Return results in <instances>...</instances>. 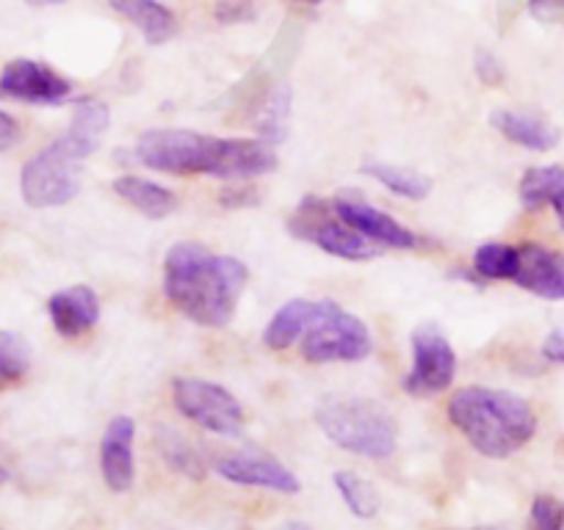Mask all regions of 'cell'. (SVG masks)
Returning <instances> with one entry per match:
<instances>
[{
    "mask_svg": "<svg viewBox=\"0 0 564 530\" xmlns=\"http://www.w3.org/2000/svg\"><path fill=\"white\" fill-rule=\"evenodd\" d=\"M135 158L164 175H208L221 180H252L276 169V155L263 139H219L181 128L141 133Z\"/></svg>",
    "mask_w": 564,
    "mask_h": 530,
    "instance_id": "1",
    "label": "cell"
},
{
    "mask_svg": "<svg viewBox=\"0 0 564 530\" xmlns=\"http://www.w3.org/2000/svg\"><path fill=\"white\" fill-rule=\"evenodd\" d=\"M247 279L241 260L214 254L199 243H175L164 257V296L199 327H227Z\"/></svg>",
    "mask_w": 564,
    "mask_h": 530,
    "instance_id": "2",
    "label": "cell"
},
{
    "mask_svg": "<svg viewBox=\"0 0 564 530\" xmlns=\"http://www.w3.org/2000/svg\"><path fill=\"white\" fill-rule=\"evenodd\" d=\"M111 124L106 102L80 100L67 133L36 153L20 175V191L31 208H58L80 194V166L100 147L102 133Z\"/></svg>",
    "mask_w": 564,
    "mask_h": 530,
    "instance_id": "3",
    "label": "cell"
},
{
    "mask_svg": "<svg viewBox=\"0 0 564 530\" xmlns=\"http://www.w3.org/2000/svg\"><path fill=\"white\" fill-rule=\"evenodd\" d=\"M448 420L487 459L512 456L536 434L531 404L509 389L463 387L448 401Z\"/></svg>",
    "mask_w": 564,
    "mask_h": 530,
    "instance_id": "4",
    "label": "cell"
},
{
    "mask_svg": "<svg viewBox=\"0 0 564 530\" xmlns=\"http://www.w3.org/2000/svg\"><path fill=\"white\" fill-rule=\"evenodd\" d=\"M316 423L327 440L355 456L382 462L395 453L393 418L368 398H327L318 404Z\"/></svg>",
    "mask_w": 564,
    "mask_h": 530,
    "instance_id": "5",
    "label": "cell"
},
{
    "mask_svg": "<svg viewBox=\"0 0 564 530\" xmlns=\"http://www.w3.org/2000/svg\"><path fill=\"white\" fill-rule=\"evenodd\" d=\"M373 351L371 329L335 301H318L316 318L302 340V356L313 365L324 362H362Z\"/></svg>",
    "mask_w": 564,
    "mask_h": 530,
    "instance_id": "6",
    "label": "cell"
},
{
    "mask_svg": "<svg viewBox=\"0 0 564 530\" xmlns=\"http://www.w3.org/2000/svg\"><path fill=\"white\" fill-rule=\"evenodd\" d=\"M289 230L294 232L300 241L313 243L322 252L333 254L340 260H371L377 257V249L368 238H362L360 232L351 230L335 208L318 197L302 199V205L296 208V213L291 216Z\"/></svg>",
    "mask_w": 564,
    "mask_h": 530,
    "instance_id": "7",
    "label": "cell"
},
{
    "mask_svg": "<svg viewBox=\"0 0 564 530\" xmlns=\"http://www.w3.org/2000/svg\"><path fill=\"white\" fill-rule=\"evenodd\" d=\"M175 407L183 418L203 426L216 437H238L243 431V407L230 389L205 378H175L172 382Z\"/></svg>",
    "mask_w": 564,
    "mask_h": 530,
    "instance_id": "8",
    "label": "cell"
},
{
    "mask_svg": "<svg viewBox=\"0 0 564 530\" xmlns=\"http://www.w3.org/2000/svg\"><path fill=\"white\" fill-rule=\"evenodd\" d=\"M457 376V354L452 343L435 327L412 332V371L406 373L404 389L417 398L443 393Z\"/></svg>",
    "mask_w": 564,
    "mask_h": 530,
    "instance_id": "9",
    "label": "cell"
},
{
    "mask_svg": "<svg viewBox=\"0 0 564 530\" xmlns=\"http://www.w3.org/2000/svg\"><path fill=\"white\" fill-rule=\"evenodd\" d=\"M73 95V84L47 64L18 58L0 73V97L31 102V106H58Z\"/></svg>",
    "mask_w": 564,
    "mask_h": 530,
    "instance_id": "10",
    "label": "cell"
},
{
    "mask_svg": "<svg viewBox=\"0 0 564 530\" xmlns=\"http://www.w3.org/2000/svg\"><path fill=\"white\" fill-rule=\"evenodd\" d=\"M335 213L351 227V230L360 232L362 238H368L371 243L390 249H415L417 235L412 230H406L401 221H395L393 216H388L384 210L373 208V205L362 202L355 194H340L333 202Z\"/></svg>",
    "mask_w": 564,
    "mask_h": 530,
    "instance_id": "11",
    "label": "cell"
},
{
    "mask_svg": "<svg viewBox=\"0 0 564 530\" xmlns=\"http://www.w3.org/2000/svg\"><path fill=\"white\" fill-rule=\"evenodd\" d=\"M216 473L238 486H260V489L282 492V495L300 492V478L285 464L265 453H230L216 462Z\"/></svg>",
    "mask_w": 564,
    "mask_h": 530,
    "instance_id": "12",
    "label": "cell"
},
{
    "mask_svg": "<svg viewBox=\"0 0 564 530\" xmlns=\"http://www.w3.org/2000/svg\"><path fill=\"white\" fill-rule=\"evenodd\" d=\"M518 252V272L512 283L540 299L564 301V254L540 243H523Z\"/></svg>",
    "mask_w": 564,
    "mask_h": 530,
    "instance_id": "13",
    "label": "cell"
},
{
    "mask_svg": "<svg viewBox=\"0 0 564 530\" xmlns=\"http://www.w3.org/2000/svg\"><path fill=\"white\" fill-rule=\"evenodd\" d=\"M135 423L128 415H119L106 426V434L100 442V473L111 492H130L135 478Z\"/></svg>",
    "mask_w": 564,
    "mask_h": 530,
    "instance_id": "14",
    "label": "cell"
},
{
    "mask_svg": "<svg viewBox=\"0 0 564 530\" xmlns=\"http://www.w3.org/2000/svg\"><path fill=\"white\" fill-rule=\"evenodd\" d=\"M47 312H51L53 329L62 338L73 340L95 329V323L100 321V299L89 285H73L51 296Z\"/></svg>",
    "mask_w": 564,
    "mask_h": 530,
    "instance_id": "15",
    "label": "cell"
},
{
    "mask_svg": "<svg viewBox=\"0 0 564 530\" xmlns=\"http://www.w3.org/2000/svg\"><path fill=\"white\" fill-rule=\"evenodd\" d=\"M490 122L503 139H509L518 147L531 150V153H551L558 144V139H562L558 130L547 119L534 117V113L492 111Z\"/></svg>",
    "mask_w": 564,
    "mask_h": 530,
    "instance_id": "16",
    "label": "cell"
},
{
    "mask_svg": "<svg viewBox=\"0 0 564 530\" xmlns=\"http://www.w3.org/2000/svg\"><path fill=\"white\" fill-rule=\"evenodd\" d=\"M117 14L141 31L150 45H164L175 36L177 20L161 0H108Z\"/></svg>",
    "mask_w": 564,
    "mask_h": 530,
    "instance_id": "17",
    "label": "cell"
},
{
    "mask_svg": "<svg viewBox=\"0 0 564 530\" xmlns=\"http://www.w3.org/2000/svg\"><path fill=\"white\" fill-rule=\"evenodd\" d=\"M520 202L525 208L551 205L564 230V166H534L520 177Z\"/></svg>",
    "mask_w": 564,
    "mask_h": 530,
    "instance_id": "18",
    "label": "cell"
},
{
    "mask_svg": "<svg viewBox=\"0 0 564 530\" xmlns=\"http://www.w3.org/2000/svg\"><path fill=\"white\" fill-rule=\"evenodd\" d=\"M113 194H117L119 199H124L130 208L139 210L141 216H148V219H166V216L177 208V197L170 188L135 175L117 177V180H113Z\"/></svg>",
    "mask_w": 564,
    "mask_h": 530,
    "instance_id": "19",
    "label": "cell"
},
{
    "mask_svg": "<svg viewBox=\"0 0 564 530\" xmlns=\"http://www.w3.org/2000/svg\"><path fill=\"white\" fill-rule=\"evenodd\" d=\"M316 310H318V301H305V299H294L285 307H280L263 332L265 349L271 351L291 349V345L307 332L311 321L316 318Z\"/></svg>",
    "mask_w": 564,
    "mask_h": 530,
    "instance_id": "20",
    "label": "cell"
},
{
    "mask_svg": "<svg viewBox=\"0 0 564 530\" xmlns=\"http://www.w3.org/2000/svg\"><path fill=\"white\" fill-rule=\"evenodd\" d=\"M362 175L373 177L377 183H382L388 191L399 194V197L412 199V202H421L432 194V180L426 175L415 169H401L393 164H379V161H368L362 164Z\"/></svg>",
    "mask_w": 564,
    "mask_h": 530,
    "instance_id": "21",
    "label": "cell"
},
{
    "mask_svg": "<svg viewBox=\"0 0 564 530\" xmlns=\"http://www.w3.org/2000/svg\"><path fill=\"white\" fill-rule=\"evenodd\" d=\"M155 445H159L161 456H164V462L170 464L172 470H177V473L194 481L205 478V462L199 459V453L194 451L192 442H188L186 437L164 426V429H159V434H155Z\"/></svg>",
    "mask_w": 564,
    "mask_h": 530,
    "instance_id": "22",
    "label": "cell"
},
{
    "mask_svg": "<svg viewBox=\"0 0 564 530\" xmlns=\"http://www.w3.org/2000/svg\"><path fill=\"white\" fill-rule=\"evenodd\" d=\"M335 489H338L340 500L349 506V511L360 519L377 517L379 511V492L377 486L368 484L362 475L351 473V470H340L335 473Z\"/></svg>",
    "mask_w": 564,
    "mask_h": 530,
    "instance_id": "23",
    "label": "cell"
},
{
    "mask_svg": "<svg viewBox=\"0 0 564 530\" xmlns=\"http://www.w3.org/2000/svg\"><path fill=\"white\" fill-rule=\"evenodd\" d=\"M291 113V91L289 86H276L258 113V133L263 142H285V130H289Z\"/></svg>",
    "mask_w": 564,
    "mask_h": 530,
    "instance_id": "24",
    "label": "cell"
},
{
    "mask_svg": "<svg viewBox=\"0 0 564 530\" xmlns=\"http://www.w3.org/2000/svg\"><path fill=\"white\" fill-rule=\"evenodd\" d=\"M31 367V349L20 334L0 332V393L25 378Z\"/></svg>",
    "mask_w": 564,
    "mask_h": 530,
    "instance_id": "25",
    "label": "cell"
},
{
    "mask_svg": "<svg viewBox=\"0 0 564 530\" xmlns=\"http://www.w3.org/2000/svg\"><path fill=\"white\" fill-rule=\"evenodd\" d=\"M518 246L509 243H481L474 254V272L485 279H512L518 272Z\"/></svg>",
    "mask_w": 564,
    "mask_h": 530,
    "instance_id": "26",
    "label": "cell"
},
{
    "mask_svg": "<svg viewBox=\"0 0 564 530\" xmlns=\"http://www.w3.org/2000/svg\"><path fill=\"white\" fill-rule=\"evenodd\" d=\"M529 530H564V503L553 495H536L531 503Z\"/></svg>",
    "mask_w": 564,
    "mask_h": 530,
    "instance_id": "27",
    "label": "cell"
},
{
    "mask_svg": "<svg viewBox=\"0 0 564 530\" xmlns=\"http://www.w3.org/2000/svg\"><path fill=\"white\" fill-rule=\"evenodd\" d=\"M474 69H476V78L481 80L485 86H498L503 84V67L490 51H476L474 56Z\"/></svg>",
    "mask_w": 564,
    "mask_h": 530,
    "instance_id": "28",
    "label": "cell"
},
{
    "mask_svg": "<svg viewBox=\"0 0 564 530\" xmlns=\"http://www.w3.org/2000/svg\"><path fill=\"white\" fill-rule=\"evenodd\" d=\"M219 202L230 210L252 208V205H258V191H254L252 186H247V183H236V186H227L225 191H221Z\"/></svg>",
    "mask_w": 564,
    "mask_h": 530,
    "instance_id": "29",
    "label": "cell"
},
{
    "mask_svg": "<svg viewBox=\"0 0 564 530\" xmlns=\"http://www.w3.org/2000/svg\"><path fill=\"white\" fill-rule=\"evenodd\" d=\"M529 12L542 23H556L564 14V0H529Z\"/></svg>",
    "mask_w": 564,
    "mask_h": 530,
    "instance_id": "30",
    "label": "cell"
},
{
    "mask_svg": "<svg viewBox=\"0 0 564 530\" xmlns=\"http://www.w3.org/2000/svg\"><path fill=\"white\" fill-rule=\"evenodd\" d=\"M252 3H221L216 9V20L219 23H243V20H252Z\"/></svg>",
    "mask_w": 564,
    "mask_h": 530,
    "instance_id": "31",
    "label": "cell"
},
{
    "mask_svg": "<svg viewBox=\"0 0 564 530\" xmlns=\"http://www.w3.org/2000/svg\"><path fill=\"white\" fill-rule=\"evenodd\" d=\"M20 142V124L18 119L9 117L7 111H0V153L18 147Z\"/></svg>",
    "mask_w": 564,
    "mask_h": 530,
    "instance_id": "32",
    "label": "cell"
},
{
    "mask_svg": "<svg viewBox=\"0 0 564 530\" xmlns=\"http://www.w3.org/2000/svg\"><path fill=\"white\" fill-rule=\"evenodd\" d=\"M542 356L547 362H564V329H553L542 343Z\"/></svg>",
    "mask_w": 564,
    "mask_h": 530,
    "instance_id": "33",
    "label": "cell"
},
{
    "mask_svg": "<svg viewBox=\"0 0 564 530\" xmlns=\"http://www.w3.org/2000/svg\"><path fill=\"white\" fill-rule=\"evenodd\" d=\"M31 7H62L67 0H29Z\"/></svg>",
    "mask_w": 564,
    "mask_h": 530,
    "instance_id": "34",
    "label": "cell"
},
{
    "mask_svg": "<svg viewBox=\"0 0 564 530\" xmlns=\"http://www.w3.org/2000/svg\"><path fill=\"white\" fill-rule=\"evenodd\" d=\"M285 530H311V528H305V525L294 522V525H289V528H285Z\"/></svg>",
    "mask_w": 564,
    "mask_h": 530,
    "instance_id": "35",
    "label": "cell"
},
{
    "mask_svg": "<svg viewBox=\"0 0 564 530\" xmlns=\"http://www.w3.org/2000/svg\"><path fill=\"white\" fill-rule=\"evenodd\" d=\"M7 481H9V473L3 467H0V484H7Z\"/></svg>",
    "mask_w": 564,
    "mask_h": 530,
    "instance_id": "36",
    "label": "cell"
},
{
    "mask_svg": "<svg viewBox=\"0 0 564 530\" xmlns=\"http://www.w3.org/2000/svg\"><path fill=\"white\" fill-rule=\"evenodd\" d=\"M305 3H318V0H305Z\"/></svg>",
    "mask_w": 564,
    "mask_h": 530,
    "instance_id": "37",
    "label": "cell"
},
{
    "mask_svg": "<svg viewBox=\"0 0 564 530\" xmlns=\"http://www.w3.org/2000/svg\"><path fill=\"white\" fill-rule=\"evenodd\" d=\"M476 530H496V528H476Z\"/></svg>",
    "mask_w": 564,
    "mask_h": 530,
    "instance_id": "38",
    "label": "cell"
}]
</instances>
